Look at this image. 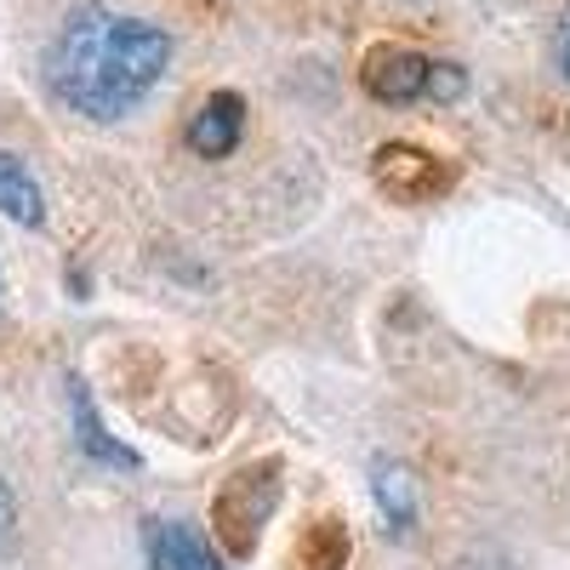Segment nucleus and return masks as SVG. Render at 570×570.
Here are the masks:
<instances>
[{
	"label": "nucleus",
	"mask_w": 570,
	"mask_h": 570,
	"mask_svg": "<svg viewBox=\"0 0 570 570\" xmlns=\"http://www.w3.org/2000/svg\"><path fill=\"white\" fill-rule=\"evenodd\" d=\"M0 212H7L12 223H23V228H40V223H46L40 183H35L12 155H0Z\"/></svg>",
	"instance_id": "8"
},
{
	"label": "nucleus",
	"mask_w": 570,
	"mask_h": 570,
	"mask_svg": "<svg viewBox=\"0 0 570 570\" xmlns=\"http://www.w3.org/2000/svg\"><path fill=\"white\" fill-rule=\"evenodd\" d=\"M559 69H564V80H570V12H564V23H559Z\"/></svg>",
	"instance_id": "11"
},
{
	"label": "nucleus",
	"mask_w": 570,
	"mask_h": 570,
	"mask_svg": "<svg viewBox=\"0 0 570 570\" xmlns=\"http://www.w3.org/2000/svg\"><path fill=\"white\" fill-rule=\"evenodd\" d=\"M240 131H246V104L234 98V91H212L200 104V115L188 120V149L200 160H223V155H234Z\"/></svg>",
	"instance_id": "5"
},
{
	"label": "nucleus",
	"mask_w": 570,
	"mask_h": 570,
	"mask_svg": "<svg viewBox=\"0 0 570 570\" xmlns=\"http://www.w3.org/2000/svg\"><path fill=\"white\" fill-rule=\"evenodd\" d=\"M371 177H376V188L383 195H394V200H428V195H445L451 188V171L434 160V155H422V149H411V142H389V149H376V160H371Z\"/></svg>",
	"instance_id": "4"
},
{
	"label": "nucleus",
	"mask_w": 570,
	"mask_h": 570,
	"mask_svg": "<svg viewBox=\"0 0 570 570\" xmlns=\"http://www.w3.org/2000/svg\"><path fill=\"white\" fill-rule=\"evenodd\" d=\"M12 525H18V497H12V485L0 480V542L12 537Z\"/></svg>",
	"instance_id": "10"
},
{
	"label": "nucleus",
	"mask_w": 570,
	"mask_h": 570,
	"mask_svg": "<svg viewBox=\"0 0 570 570\" xmlns=\"http://www.w3.org/2000/svg\"><path fill=\"white\" fill-rule=\"evenodd\" d=\"M274 497H279V468H274V462H263V468H246V473H234V485L217 497V525H223L228 548L240 553V559L257 548V531L268 525Z\"/></svg>",
	"instance_id": "3"
},
{
	"label": "nucleus",
	"mask_w": 570,
	"mask_h": 570,
	"mask_svg": "<svg viewBox=\"0 0 570 570\" xmlns=\"http://www.w3.org/2000/svg\"><path fill=\"white\" fill-rule=\"evenodd\" d=\"M149 570H228L212 542L195 525H177V519H155L149 525Z\"/></svg>",
	"instance_id": "6"
},
{
	"label": "nucleus",
	"mask_w": 570,
	"mask_h": 570,
	"mask_svg": "<svg viewBox=\"0 0 570 570\" xmlns=\"http://www.w3.org/2000/svg\"><path fill=\"white\" fill-rule=\"evenodd\" d=\"M166 63H171L166 29L104 7H80L69 12L52 52H46V86L86 120H120L155 91Z\"/></svg>",
	"instance_id": "1"
},
{
	"label": "nucleus",
	"mask_w": 570,
	"mask_h": 570,
	"mask_svg": "<svg viewBox=\"0 0 570 570\" xmlns=\"http://www.w3.org/2000/svg\"><path fill=\"white\" fill-rule=\"evenodd\" d=\"M69 400H75L80 451H86V456H98V462H109V468H137V451H126V445H115V440H109V428L98 422V411H91V394H86L80 383H69Z\"/></svg>",
	"instance_id": "9"
},
{
	"label": "nucleus",
	"mask_w": 570,
	"mask_h": 570,
	"mask_svg": "<svg viewBox=\"0 0 570 570\" xmlns=\"http://www.w3.org/2000/svg\"><path fill=\"white\" fill-rule=\"evenodd\" d=\"M360 80L376 104H416V98L451 104L468 91V75L456 63H434V58L411 52V46H371Z\"/></svg>",
	"instance_id": "2"
},
{
	"label": "nucleus",
	"mask_w": 570,
	"mask_h": 570,
	"mask_svg": "<svg viewBox=\"0 0 570 570\" xmlns=\"http://www.w3.org/2000/svg\"><path fill=\"white\" fill-rule=\"evenodd\" d=\"M371 497H376V508H383V519L394 531L416 525V480H411L405 462H376L371 468Z\"/></svg>",
	"instance_id": "7"
}]
</instances>
